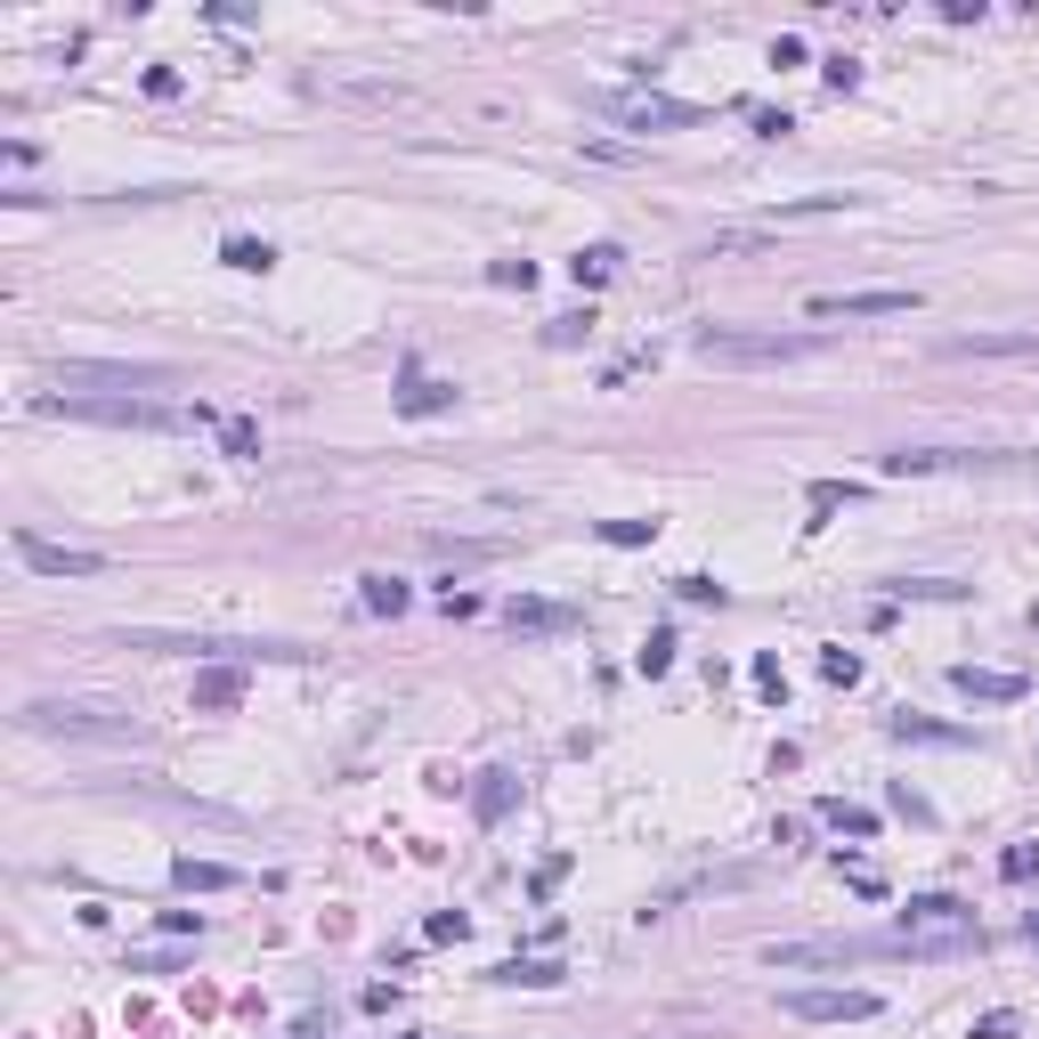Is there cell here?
Returning a JSON list of instances; mask_svg holds the SVG:
<instances>
[{"mask_svg":"<svg viewBox=\"0 0 1039 1039\" xmlns=\"http://www.w3.org/2000/svg\"><path fill=\"white\" fill-rule=\"evenodd\" d=\"M585 334H593V309H585V317H552V334H545V342H552V349H577Z\"/></svg>","mask_w":1039,"mask_h":1039,"instance_id":"83f0119b","label":"cell"},{"mask_svg":"<svg viewBox=\"0 0 1039 1039\" xmlns=\"http://www.w3.org/2000/svg\"><path fill=\"white\" fill-rule=\"evenodd\" d=\"M820 74H828V90H853V81H861V66H853V57H828Z\"/></svg>","mask_w":1039,"mask_h":1039,"instance_id":"836d02e7","label":"cell"},{"mask_svg":"<svg viewBox=\"0 0 1039 1039\" xmlns=\"http://www.w3.org/2000/svg\"><path fill=\"white\" fill-rule=\"evenodd\" d=\"M820 820H828V828H845V837H878V813H861V804H837V796L820 804Z\"/></svg>","mask_w":1039,"mask_h":1039,"instance_id":"44dd1931","label":"cell"},{"mask_svg":"<svg viewBox=\"0 0 1039 1039\" xmlns=\"http://www.w3.org/2000/svg\"><path fill=\"white\" fill-rule=\"evenodd\" d=\"M787 131H796V114H787V107H756V138H787Z\"/></svg>","mask_w":1039,"mask_h":1039,"instance_id":"f546056e","label":"cell"},{"mask_svg":"<svg viewBox=\"0 0 1039 1039\" xmlns=\"http://www.w3.org/2000/svg\"><path fill=\"white\" fill-rule=\"evenodd\" d=\"M471 804H480V820H504L512 813V772H480V796Z\"/></svg>","mask_w":1039,"mask_h":1039,"instance_id":"ffe728a7","label":"cell"},{"mask_svg":"<svg viewBox=\"0 0 1039 1039\" xmlns=\"http://www.w3.org/2000/svg\"><path fill=\"white\" fill-rule=\"evenodd\" d=\"M780 1007L796 1024H869V1015H885L878 991H780Z\"/></svg>","mask_w":1039,"mask_h":1039,"instance_id":"5b68a950","label":"cell"},{"mask_svg":"<svg viewBox=\"0 0 1039 1039\" xmlns=\"http://www.w3.org/2000/svg\"><path fill=\"white\" fill-rule=\"evenodd\" d=\"M495 983H528V991H552V983H560V967H552V959H504V967H495Z\"/></svg>","mask_w":1039,"mask_h":1039,"instance_id":"d6986e66","label":"cell"},{"mask_svg":"<svg viewBox=\"0 0 1039 1039\" xmlns=\"http://www.w3.org/2000/svg\"><path fill=\"white\" fill-rule=\"evenodd\" d=\"M820 674H828V682H845V691H853V682H861V658H853V650H820Z\"/></svg>","mask_w":1039,"mask_h":1039,"instance_id":"4316f807","label":"cell"},{"mask_svg":"<svg viewBox=\"0 0 1039 1039\" xmlns=\"http://www.w3.org/2000/svg\"><path fill=\"white\" fill-rule=\"evenodd\" d=\"M431 942H463V909H439V918H431Z\"/></svg>","mask_w":1039,"mask_h":1039,"instance_id":"e575fe53","label":"cell"},{"mask_svg":"<svg viewBox=\"0 0 1039 1039\" xmlns=\"http://www.w3.org/2000/svg\"><path fill=\"white\" fill-rule=\"evenodd\" d=\"M756 691H763V699H787V674H780V658H756Z\"/></svg>","mask_w":1039,"mask_h":1039,"instance_id":"1f68e13d","label":"cell"},{"mask_svg":"<svg viewBox=\"0 0 1039 1039\" xmlns=\"http://www.w3.org/2000/svg\"><path fill=\"white\" fill-rule=\"evenodd\" d=\"M926 309V293L909 284H885V293H813V317H909Z\"/></svg>","mask_w":1039,"mask_h":1039,"instance_id":"52a82bcc","label":"cell"},{"mask_svg":"<svg viewBox=\"0 0 1039 1039\" xmlns=\"http://www.w3.org/2000/svg\"><path fill=\"white\" fill-rule=\"evenodd\" d=\"M488 277H495V284H520V293H528V284H536V268H528V260H495Z\"/></svg>","mask_w":1039,"mask_h":1039,"instance_id":"d6a6232c","label":"cell"},{"mask_svg":"<svg viewBox=\"0 0 1039 1039\" xmlns=\"http://www.w3.org/2000/svg\"><path fill=\"white\" fill-rule=\"evenodd\" d=\"M220 260H227V268H244V277H260V268H277V253H268L260 236H227V244H220Z\"/></svg>","mask_w":1039,"mask_h":1039,"instance_id":"ac0fdd59","label":"cell"},{"mask_svg":"<svg viewBox=\"0 0 1039 1039\" xmlns=\"http://www.w3.org/2000/svg\"><path fill=\"white\" fill-rule=\"evenodd\" d=\"M617 122H634V131H682V122H699V107H682V98H617Z\"/></svg>","mask_w":1039,"mask_h":1039,"instance_id":"9c48e42d","label":"cell"},{"mask_svg":"<svg viewBox=\"0 0 1039 1039\" xmlns=\"http://www.w3.org/2000/svg\"><path fill=\"white\" fill-rule=\"evenodd\" d=\"M33 414H81L122 431H220L212 406H163V399H33Z\"/></svg>","mask_w":1039,"mask_h":1039,"instance_id":"6da1fadb","label":"cell"},{"mask_svg":"<svg viewBox=\"0 0 1039 1039\" xmlns=\"http://www.w3.org/2000/svg\"><path fill=\"white\" fill-rule=\"evenodd\" d=\"M171 878H179L187 893H227V885H236V869H220V861H195V853H187V861H171Z\"/></svg>","mask_w":1039,"mask_h":1039,"instance_id":"9a60e30c","label":"cell"},{"mask_svg":"<svg viewBox=\"0 0 1039 1039\" xmlns=\"http://www.w3.org/2000/svg\"><path fill=\"white\" fill-rule=\"evenodd\" d=\"M950 358H1039V334H967L950 342Z\"/></svg>","mask_w":1039,"mask_h":1039,"instance_id":"7c38bea8","label":"cell"},{"mask_svg":"<svg viewBox=\"0 0 1039 1039\" xmlns=\"http://www.w3.org/2000/svg\"><path fill=\"white\" fill-rule=\"evenodd\" d=\"M455 406V382H423V373L406 366V390H399V414H414V423H423V414H447Z\"/></svg>","mask_w":1039,"mask_h":1039,"instance_id":"4fadbf2b","label":"cell"},{"mask_svg":"<svg viewBox=\"0 0 1039 1039\" xmlns=\"http://www.w3.org/2000/svg\"><path fill=\"white\" fill-rule=\"evenodd\" d=\"M658 520H601V545H650Z\"/></svg>","mask_w":1039,"mask_h":1039,"instance_id":"cb8c5ba5","label":"cell"},{"mask_svg":"<svg viewBox=\"0 0 1039 1039\" xmlns=\"http://www.w3.org/2000/svg\"><path fill=\"white\" fill-rule=\"evenodd\" d=\"M25 723H33V731H66V739H138L131 715H114V706H90V699H33Z\"/></svg>","mask_w":1039,"mask_h":1039,"instance_id":"3957f363","label":"cell"},{"mask_svg":"<svg viewBox=\"0 0 1039 1039\" xmlns=\"http://www.w3.org/2000/svg\"><path fill=\"white\" fill-rule=\"evenodd\" d=\"M999 878H1007V885H1031V878H1039V845H1007V853H999Z\"/></svg>","mask_w":1039,"mask_h":1039,"instance_id":"603a6c76","label":"cell"},{"mask_svg":"<svg viewBox=\"0 0 1039 1039\" xmlns=\"http://www.w3.org/2000/svg\"><path fill=\"white\" fill-rule=\"evenodd\" d=\"M674 593H682V601H715V610H723V585H715V577H674Z\"/></svg>","mask_w":1039,"mask_h":1039,"instance_id":"4dcf8cb0","label":"cell"},{"mask_svg":"<svg viewBox=\"0 0 1039 1039\" xmlns=\"http://www.w3.org/2000/svg\"><path fill=\"white\" fill-rule=\"evenodd\" d=\"M236 699H244V674H236V667L195 674V706H236Z\"/></svg>","mask_w":1039,"mask_h":1039,"instance_id":"e0dca14e","label":"cell"},{"mask_svg":"<svg viewBox=\"0 0 1039 1039\" xmlns=\"http://www.w3.org/2000/svg\"><path fill=\"white\" fill-rule=\"evenodd\" d=\"M1031 942H1039V909H1031Z\"/></svg>","mask_w":1039,"mask_h":1039,"instance_id":"d590c367","label":"cell"},{"mask_svg":"<svg viewBox=\"0 0 1039 1039\" xmlns=\"http://www.w3.org/2000/svg\"><path fill=\"white\" fill-rule=\"evenodd\" d=\"M504 626L512 634H577V610H569V601H512Z\"/></svg>","mask_w":1039,"mask_h":1039,"instance_id":"30bf717a","label":"cell"},{"mask_svg":"<svg viewBox=\"0 0 1039 1039\" xmlns=\"http://www.w3.org/2000/svg\"><path fill=\"white\" fill-rule=\"evenodd\" d=\"M674 650H682V641H674L667 626H658L650 641H641V674H667V667H674Z\"/></svg>","mask_w":1039,"mask_h":1039,"instance_id":"d4e9b609","label":"cell"},{"mask_svg":"<svg viewBox=\"0 0 1039 1039\" xmlns=\"http://www.w3.org/2000/svg\"><path fill=\"white\" fill-rule=\"evenodd\" d=\"M813 349H820L813 334H699L706 366H796Z\"/></svg>","mask_w":1039,"mask_h":1039,"instance_id":"277c9868","label":"cell"},{"mask_svg":"<svg viewBox=\"0 0 1039 1039\" xmlns=\"http://www.w3.org/2000/svg\"><path fill=\"white\" fill-rule=\"evenodd\" d=\"M950 682H959L967 699H983V706H1015L1024 699V674H991V667H950Z\"/></svg>","mask_w":1039,"mask_h":1039,"instance_id":"8fae6325","label":"cell"},{"mask_svg":"<svg viewBox=\"0 0 1039 1039\" xmlns=\"http://www.w3.org/2000/svg\"><path fill=\"white\" fill-rule=\"evenodd\" d=\"M1015 1031H1024V1024H1015V1015H1007V1007H991V1015H974V1039H1015Z\"/></svg>","mask_w":1039,"mask_h":1039,"instance_id":"f1b7e54d","label":"cell"},{"mask_svg":"<svg viewBox=\"0 0 1039 1039\" xmlns=\"http://www.w3.org/2000/svg\"><path fill=\"white\" fill-rule=\"evenodd\" d=\"M406 585H399V577H358V610H373V617H399L406 610Z\"/></svg>","mask_w":1039,"mask_h":1039,"instance_id":"5bb4252c","label":"cell"},{"mask_svg":"<svg viewBox=\"0 0 1039 1039\" xmlns=\"http://www.w3.org/2000/svg\"><path fill=\"white\" fill-rule=\"evenodd\" d=\"M853 495H861V488H845V480H813V488H804V504H813V512H837V504H853Z\"/></svg>","mask_w":1039,"mask_h":1039,"instance_id":"484cf974","label":"cell"},{"mask_svg":"<svg viewBox=\"0 0 1039 1039\" xmlns=\"http://www.w3.org/2000/svg\"><path fill=\"white\" fill-rule=\"evenodd\" d=\"M220 447L236 455V463H253V455H260V423H244V414H227V423H220Z\"/></svg>","mask_w":1039,"mask_h":1039,"instance_id":"7402d4cb","label":"cell"},{"mask_svg":"<svg viewBox=\"0 0 1039 1039\" xmlns=\"http://www.w3.org/2000/svg\"><path fill=\"white\" fill-rule=\"evenodd\" d=\"M617 260H626V253H617V244H585V253H577L569 268H577V284H585V293H593V284H610V277H617Z\"/></svg>","mask_w":1039,"mask_h":1039,"instance_id":"2e32d148","label":"cell"},{"mask_svg":"<svg viewBox=\"0 0 1039 1039\" xmlns=\"http://www.w3.org/2000/svg\"><path fill=\"white\" fill-rule=\"evenodd\" d=\"M49 382H57V390H81V382H98V390H122V399H147V390H179V366H122V358H57V366H49Z\"/></svg>","mask_w":1039,"mask_h":1039,"instance_id":"7a4b0ae2","label":"cell"},{"mask_svg":"<svg viewBox=\"0 0 1039 1039\" xmlns=\"http://www.w3.org/2000/svg\"><path fill=\"white\" fill-rule=\"evenodd\" d=\"M16 560L41 577H98L107 569V552H90V545H57V536H33V528H16Z\"/></svg>","mask_w":1039,"mask_h":1039,"instance_id":"8992f818","label":"cell"},{"mask_svg":"<svg viewBox=\"0 0 1039 1039\" xmlns=\"http://www.w3.org/2000/svg\"><path fill=\"white\" fill-rule=\"evenodd\" d=\"M902 934H983V926H974V909L959 902V893H909Z\"/></svg>","mask_w":1039,"mask_h":1039,"instance_id":"ba28073f","label":"cell"}]
</instances>
